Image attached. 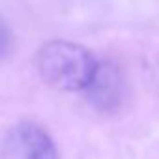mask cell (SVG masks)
<instances>
[{"label":"cell","mask_w":159,"mask_h":159,"mask_svg":"<svg viewBox=\"0 0 159 159\" xmlns=\"http://www.w3.org/2000/svg\"><path fill=\"white\" fill-rule=\"evenodd\" d=\"M94 54L71 41H49L38 52V69L41 79L62 92L86 90L98 73Z\"/></svg>","instance_id":"cell-1"},{"label":"cell","mask_w":159,"mask_h":159,"mask_svg":"<svg viewBox=\"0 0 159 159\" xmlns=\"http://www.w3.org/2000/svg\"><path fill=\"white\" fill-rule=\"evenodd\" d=\"M4 159H58L49 133L30 122L17 124L4 140Z\"/></svg>","instance_id":"cell-2"},{"label":"cell","mask_w":159,"mask_h":159,"mask_svg":"<svg viewBox=\"0 0 159 159\" xmlns=\"http://www.w3.org/2000/svg\"><path fill=\"white\" fill-rule=\"evenodd\" d=\"M90 90V98L92 101L101 107V109H109L114 103H118L120 98V79L116 75L114 69L111 67H98V73L94 77L92 84L88 86Z\"/></svg>","instance_id":"cell-3"},{"label":"cell","mask_w":159,"mask_h":159,"mask_svg":"<svg viewBox=\"0 0 159 159\" xmlns=\"http://www.w3.org/2000/svg\"><path fill=\"white\" fill-rule=\"evenodd\" d=\"M13 51V36L11 30L8 28V25L0 19V60L10 56Z\"/></svg>","instance_id":"cell-4"}]
</instances>
